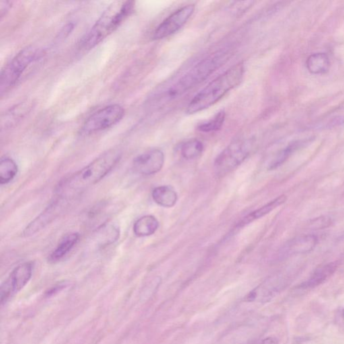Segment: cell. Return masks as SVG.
Masks as SVG:
<instances>
[{"label":"cell","mask_w":344,"mask_h":344,"mask_svg":"<svg viewBox=\"0 0 344 344\" xmlns=\"http://www.w3.org/2000/svg\"><path fill=\"white\" fill-rule=\"evenodd\" d=\"M121 157V151L116 149L104 153L80 171L61 180L57 185L58 194L67 198L96 184L114 169Z\"/></svg>","instance_id":"1"},{"label":"cell","mask_w":344,"mask_h":344,"mask_svg":"<svg viewBox=\"0 0 344 344\" xmlns=\"http://www.w3.org/2000/svg\"><path fill=\"white\" fill-rule=\"evenodd\" d=\"M135 1H115L111 3L100 15L95 24L86 32L79 42V49L90 51L108 36L132 14Z\"/></svg>","instance_id":"2"},{"label":"cell","mask_w":344,"mask_h":344,"mask_svg":"<svg viewBox=\"0 0 344 344\" xmlns=\"http://www.w3.org/2000/svg\"><path fill=\"white\" fill-rule=\"evenodd\" d=\"M244 71V65L240 62L214 79L191 100L186 109L187 115L204 111L219 101L240 84Z\"/></svg>","instance_id":"3"},{"label":"cell","mask_w":344,"mask_h":344,"mask_svg":"<svg viewBox=\"0 0 344 344\" xmlns=\"http://www.w3.org/2000/svg\"><path fill=\"white\" fill-rule=\"evenodd\" d=\"M229 52L218 51L202 60L164 92L160 99L170 100L179 97L206 80L229 58Z\"/></svg>","instance_id":"4"},{"label":"cell","mask_w":344,"mask_h":344,"mask_svg":"<svg viewBox=\"0 0 344 344\" xmlns=\"http://www.w3.org/2000/svg\"><path fill=\"white\" fill-rule=\"evenodd\" d=\"M43 49L28 46L19 51L1 70L0 75V96L2 98L18 84L25 71L32 63L41 59Z\"/></svg>","instance_id":"5"},{"label":"cell","mask_w":344,"mask_h":344,"mask_svg":"<svg viewBox=\"0 0 344 344\" xmlns=\"http://www.w3.org/2000/svg\"><path fill=\"white\" fill-rule=\"evenodd\" d=\"M252 139H241L231 143L217 156L214 170L218 176H223L240 166L252 152Z\"/></svg>","instance_id":"6"},{"label":"cell","mask_w":344,"mask_h":344,"mask_svg":"<svg viewBox=\"0 0 344 344\" xmlns=\"http://www.w3.org/2000/svg\"><path fill=\"white\" fill-rule=\"evenodd\" d=\"M125 109L119 104H111L98 110L85 121L80 133L88 136L115 126L123 119Z\"/></svg>","instance_id":"7"},{"label":"cell","mask_w":344,"mask_h":344,"mask_svg":"<svg viewBox=\"0 0 344 344\" xmlns=\"http://www.w3.org/2000/svg\"><path fill=\"white\" fill-rule=\"evenodd\" d=\"M32 265L24 262L18 265L9 274L1 287V302L6 303L28 284L32 277Z\"/></svg>","instance_id":"8"},{"label":"cell","mask_w":344,"mask_h":344,"mask_svg":"<svg viewBox=\"0 0 344 344\" xmlns=\"http://www.w3.org/2000/svg\"><path fill=\"white\" fill-rule=\"evenodd\" d=\"M194 9V5H187L172 13L155 30L153 39H163L175 33L192 16Z\"/></svg>","instance_id":"9"},{"label":"cell","mask_w":344,"mask_h":344,"mask_svg":"<svg viewBox=\"0 0 344 344\" xmlns=\"http://www.w3.org/2000/svg\"><path fill=\"white\" fill-rule=\"evenodd\" d=\"M67 197L59 196L52 202L23 231L24 237H30L44 229L63 211L66 206Z\"/></svg>","instance_id":"10"},{"label":"cell","mask_w":344,"mask_h":344,"mask_svg":"<svg viewBox=\"0 0 344 344\" xmlns=\"http://www.w3.org/2000/svg\"><path fill=\"white\" fill-rule=\"evenodd\" d=\"M164 161V153L158 149H154L135 158L133 166L135 171L139 174L154 175L162 169Z\"/></svg>","instance_id":"11"},{"label":"cell","mask_w":344,"mask_h":344,"mask_svg":"<svg viewBox=\"0 0 344 344\" xmlns=\"http://www.w3.org/2000/svg\"><path fill=\"white\" fill-rule=\"evenodd\" d=\"M33 107V102L28 100H25L11 106L1 115V130H9L17 126L30 113Z\"/></svg>","instance_id":"12"},{"label":"cell","mask_w":344,"mask_h":344,"mask_svg":"<svg viewBox=\"0 0 344 344\" xmlns=\"http://www.w3.org/2000/svg\"><path fill=\"white\" fill-rule=\"evenodd\" d=\"M340 266V262H332L322 265L316 268L308 280L301 284L298 288L300 289H314L322 285L330 277H331Z\"/></svg>","instance_id":"13"},{"label":"cell","mask_w":344,"mask_h":344,"mask_svg":"<svg viewBox=\"0 0 344 344\" xmlns=\"http://www.w3.org/2000/svg\"><path fill=\"white\" fill-rule=\"evenodd\" d=\"M318 243V237L316 235H304L296 237L286 245L285 254L289 256L303 255L312 252Z\"/></svg>","instance_id":"14"},{"label":"cell","mask_w":344,"mask_h":344,"mask_svg":"<svg viewBox=\"0 0 344 344\" xmlns=\"http://www.w3.org/2000/svg\"><path fill=\"white\" fill-rule=\"evenodd\" d=\"M287 200V196L286 195H281L274 198V200L270 201V202L265 204L258 209L254 210V212H251L245 216L242 220L238 224V227H244V226L248 225V224L252 223L256 220L259 218L264 217L266 214H269L270 212L273 211L274 209L278 208V206H281L284 203L286 202Z\"/></svg>","instance_id":"15"},{"label":"cell","mask_w":344,"mask_h":344,"mask_svg":"<svg viewBox=\"0 0 344 344\" xmlns=\"http://www.w3.org/2000/svg\"><path fill=\"white\" fill-rule=\"evenodd\" d=\"M79 239H80V235L77 233H71L65 235L60 240L57 247L50 255L49 258L50 262H58L64 258L77 244Z\"/></svg>","instance_id":"16"},{"label":"cell","mask_w":344,"mask_h":344,"mask_svg":"<svg viewBox=\"0 0 344 344\" xmlns=\"http://www.w3.org/2000/svg\"><path fill=\"white\" fill-rule=\"evenodd\" d=\"M152 198L158 205L171 208L176 204L177 194L172 187L168 185H162L153 190Z\"/></svg>","instance_id":"17"},{"label":"cell","mask_w":344,"mask_h":344,"mask_svg":"<svg viewBox=\"0 0 344 344\" xmlns=\"http://www.w3.org/2000/svg\"><path fill=\"white\" fill-rule=\"evenodd\" d=\"M159 227L157 218L152 215H146L139 218L133 226V231L137 237L150 236L156 233Z\"/></svg>","instance_id":"18"},{"label":"cell","mask_w":344,"mask_h":344,"mask_svg":"<svg viewBox=\"0 0 344 344\" xmlns=\"http://www.w3.org/2000/svg\"><path fill=\"white\" fill-rule=\"evenodd\" d=\"M330 65L329 56L325 53L312 54L306 61L307 68L313 74H324L329 71Z\"/></svg>","instance_id":"19"},{"label":"cell","mask_w":344,"mask_h":344,"mask_svg":"<svg viewBox=\"0 0 344 344\" xmlns=\"http://www.w3.org/2000/svg\"><path fill=\"white\" fill-rule=\"evenodd\" d=\"M204 151L202 143L198 139H193L182 143L179 147V152L185 160H191L200 157Z\"/></svg>","instance_id":"20"},{"label":"cell","mask_w":344,"mask_h":344,"mask_svg":"<svg viewBox=\"0 0 344 344\" xmlns=\"http://www.w3.org/2000/svg\"><path fill=\"white\" fill-rule=\"evenodd\" d=\"M16 163L11 158L5 157L0 162V183L1 185L10 182L18 173Z\"/></svg>","instance_id":"21"},{"label":"cell","mask_w":344,"mask_h":344,"mask_svg":"<svg viewBox=\"0 0 344 344\" xmlns=\"http://www.w3.org/2000/svg\"><path fill=\"white\" fill-rule=\"evenodd\" d=\"M305 143V142H303V141H297V142L291 143L289 146L280 151L276 155L273 161L270 164L269 169L271 170L276 169V168L280 167V166L283 165L285 162L289 160L292 154L297 150H299L301 147H302Z\"/></svg>","instance_id":"22"},{"label":"cell","mask_w":344,"mask_h":344,"mask_svg":"<svg viewBox=\"0 0 344 344\" xmlns=\"http://www.w3.org/2000/svg\"><path fill=\"white\" fill-rule=\"evenodd\" d=\"M225 111H219L212 119L199 124L197 129L202 133L215 132L220 130L225 123Z\"/></svg>","instance_id":"23"},{"label":"cell","mask_w":344,"mask_h":344,"mask_svg":"<svg viewBox=\"0 0 344 344\" xmlns=\"http://www.w3.org/2000/svg\"><path fill=\"white\" fill-rule=\"evenodd\" d=\"M332 224V218L330 216H323L312 220L310 223L311 228L315 229H325L329 227Z\"/></svg>","instance_id":"24"},{"label":"cell","mask_w":344,"mask_h":344,"mask_svg":"<svg viewBox=\"0 0 344 344\" xmlns=\"http://www.w3.org/2000/svg\"><path fill=\"white\" fill-rule=\"evenodd\" d=\"M12 2L9 1H1L0 2V18L2 19L9 12L11 9Z\"/></svg>","instance_id":"25"},{"label":"cell","mask_w":344,"mask_h":344,"mask_svg":"<svg viewBox=\"0 0 344 344\" xmlns=\"http://www.w3.org/2000/svg\"><path fill=\"white\" fill-rule=\"evenodd\" d=\"M262 344H278V342L276 338L270 337L263 340Z\"/></svg>","instance_id":"26"},{"label":"cell","mask_w":344,"mask_h":344,"mask_svg":"<svg viewBox=\"0 0 344 344\" xmlns=\"http://www.w3.org/2000/svg\"><path fill=\"white\" fill-rule=\"evenodd\" d=\"M342 316H343V318L344 319V309L343 311H342Z\"/></svg>","instance_id":"27"}]
</instances>
